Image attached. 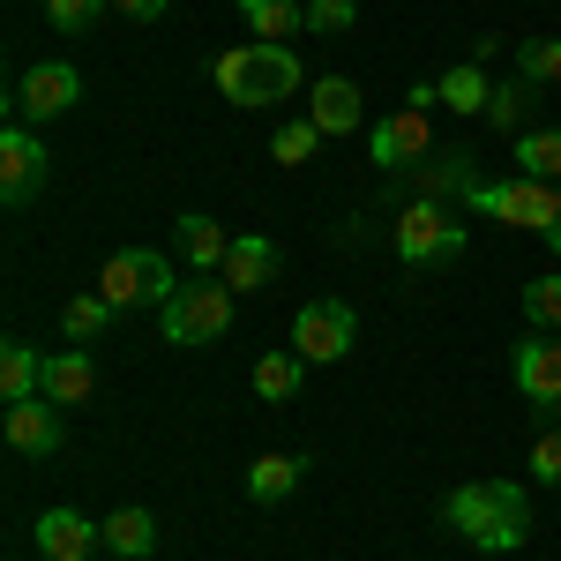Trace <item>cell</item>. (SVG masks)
<instances>
[{
	"mask_svg": "<svg viewBox=\"0 0 561 561\" xmlns=\"http://www.w3.org/2000/svg\"><path fill=\"white\" fill-rule=\"evenodd\" d=\"M465 210H486L502 217V225H524V232H547L561 217V187L554 180H479L472 195H465Z\"/></svg>",
	"mask_w": 561,
	"mask_h": 561,
	"instance_id": "277c9868",
	"label": "cell"
},
{
	"mask_svg": "<svg viewBox=\"0 0 561 561\" xmlns=\"http://www.w3.org/2000/svg\"><path fill=\"white\" fill-rule=\"evenodd\" d=\"M45 397H53V404H90V397H98V367H90L83 345L45 359Z\"/></svg>",
	"mask_w": 561,
	"mask_h": 561,
	"instance_id": "e0dca14e",
	"label": "cell"
},
{
	"mask_svg": "<svg viewBox=\"0 0 561 561\" xmlns=\"http://www.w3.org/2000/svg\"><path fill=\"white\" fill-rule=\"evenodd\" d=\"M300 479H307V465H300V457L270 449V457H255V465H248V494H255V502H285V494H293Z\"/></svg>",
	"mask_w": 561,
	"mask_h": 561,
	"instance_id": "603a6c76",
	"label": "cell"
},
{
	"mask_svg": "<svg viewBox=\"0 0 561 561\" xmlns=\"http://www.w3.org/2000/svg\"><path fill=\"white\" fill-rule=\"evenodd\" d=\"M359 8L352 0H307V31H352Z\"/></svg>",
	"mask_w": 561,
	"mask_h": 561,
	"instance_id": "d6a6232c",
	"label": "cell"
},
{
	"mask_svg": "<svg viewBox=\"0 0 561 561\" xmlns=\"http://www.w3.org/2000/svg\"><path fill=\"white\" fill-rule=\"evenodd\" d=\"M531 90H539V83H524V76H517V83H494V98H486V121H494L502 135H524V113H531Z\"/></svg>",
	"mask_w": 561,
	"mask_h": 561,
	"instance_id": "83f0119b",
	"label": "cell"
},
{
	"mask_svg": "<svg viewBox=\"0 0 561 561\" xmlns=\"http://www.w3.org/2000/svg\"><path fill=\"white\" fill-rule=\"evenodd\" d=\"M0 397H8V404L45 397V359L31 345H0Z\"/></svg>",
	"mask_w": 561,
	"mask_h": 561,
	"instance_id": "7402d4cb",
	"label": "cell"
},
{
	"mask_svg": "<svg viewBox=\"0 0 561 561\" xmlns=\"http://www.w3.org/2000/svg\"><path fill=\"white\" fill-rule=\"evenodd\" d=\"M517 76L524 83H561V38H524L517 45Z\"/></svg>",
	"mask_w": 561,
	"mask_h": 561,
	"instance_id": "f546056e",
	"label": "cell"
},
{
	"mask_svg": "<svg viewBox=\"0 0 561 561\" xmlns=\"http://www.w3.org/2000/svg\"><path fill=\"white\" fill-rule=\"evenodd\" d=\"M76 98H83V76H76L68 60H38V68L15 83V113H23V121H60Z\"/></svg>",
	"mask_w": 561,
	"mask_h": 561,
	"instance_id": "9c48e42d",
	"label": "cell"
},
{
	"mask_svg": "<svg viewBox=\"0 0 561 561\" xmlns=\"http://www.w3.org/2000/svg\"><path fill=\"white\" fill-rule=\"evenodd\" d=\"M404 180H412L420 195H434V203H442V195H472L479 187V173H472L465 150H427L420 165H404Z\"/></svg>",
	"mask_w": 561,
	"mask_h": 561,
	"instance_id": "2e32d148",
	"label": "cell"
},
{
	"mask_svg": "<svg viewBox=\"0 0 561 561\" xmlns=\"http://www.w3.org/2000/svg\"><path fill=\"white\" fill-rule=\"evenodd\" d=\"M98 293L113 300V314H121V307H165L180 285H173V270H165L158 248H121V255H105Z\"/></svg>",
	"mask_w": 561,
	"mask_h": 561,
	"instance_id": "5b68a950",
	"label": "cell"
},
{
	"mask_svg": "<svg viewBox=\"0 0 561 561\" xmlns=\"http://www.w3.org/2000/svg\"><path fill=\"white\" fill-rule=\"evenodd\" d=\"M524 322H531V330H561V270L524 277Z\"/></svg>",
	"mask_w": 561,
	"mask_h": 561,
	"instance_id": "4316f807",
	"label": "cell"
},
{
	"mask_svg": "<svg viewBox=\"0 0 561 561\" xmlns=\"http://www.w3.org/2000/svg\"><path fill=\"white\" fill-rule=\"evenodd\" d=\"M539 240H547V248H554V262H561V217L547 225V232H539Z\"/></svg>",
	"mask_w": 561,
	"mask_h": 561,
	"instance_id": "e575fe53",
	"label": "cell"
},
{
	"mask_svg": "<svg viewBox=\"0 0 561 561\" xmlns=\"http://www.w3.org/2000/svg\"><path fill=\"white\" fill-rule=\"evenodd\" d=\"M442 517L457 524L479 554H510V547L531 539V502H524L517 479H472V486H457L442 502Z\"/></svg>",
	"mask_w": 561,
	"mask_h": 561,
	"instance_id": "6da1fadb",
	"label": "cell"
},
{
	"mask_svg": "<svg viewBox=\"0 0 561 561\" xmlns=\"http://www.w3.org/2000/svg\"><path fill=\"white\" fill-rule=\"evenodd\" d=\"M217 90H225V105H285L293 90H300V53L293 45H232V53H217Z\"/></svg>",
	"mask_w": 561,
	"mask_h": 561,
	"instance_id": "7a4b0ae2",
	"label": "cell"
},
{
	"mask_svg": "<svg viewBox=\"0 0 561 561\" xmlns=\"http://www.w3.org/2000/svg\"><path fill=\"white\" fill-rule=\"evenodd\" d=\"M45 165H53V158H45V142L31 128L0 135V195H8V203H31L45 187Z\"/></svg>",
	"mask_w": 561,
	"mask_h": 561,
	"instance_id": "8fae6325",
	"label": "cell"
},
{
	"mask_svg": "<svg viewBox=\"0 0 561 561\" xmlns=\"http://www.w3.org/2000/svg\"><path fill=\"white\" fill-rule=\"evenodd\" d=\"M105 8H113V0H45V23H53L60 38H83V31H98Z\"/></svg>",
	"mask_w": 561,
	"mask_h": 561,
	"instance_id": "f1b7e54d",
	"label": "cell"
},
{
	"mask_svg": "<svg viewBox=\"0 0 561 561\" xmlns=\"http://www.w3.org/2000/svg\"><path fill=\"white\" fill-rule=\"evenodd\" d=\"M180 255L195 262V270H225V255H232V232H225L217 217L187 210V217H180Z\"/></svg>",
	"mask_w": 561,
	"mask_h": 561,
	"instance_id": "ffe728a7",
	"label": "cell"
},
{
	"mask_svg": "<svg viewBox=\"0 0 561 561\" xmlns=\"http://www.w3.org/2000/svg\"><path fill=\"white\" fill-rule=\"evenodd\" d=\"M531 479L561 486V427H539V442H531Z\"/></svg>",
	"mask_w": 561,
	"mask_h": 561,
	"instance_id": "1f68e13d",
	"label": "cell"
},
{
	"mask_svg": "<svg viewBox=\"0 0 561 561\" xmlns=\"http://www.w3.org/2000/svg\"><path fill=\"white\" fill-rule=\"evenodd\" d=\"M232 330V285H180L165 300V345H210Z\"/></svg>",
	"mask_w": 561,
	"mask_h": 561,
	"instance_id": "8992f818",
	"label": "cell"
},
{
	"mask_svg": "<svg viewBox=\"0 0 561 561\" xmlns=\"http://www.w3.org/2000/svg\"><path fill=\"white\" fill-rule=\"evenodd\" d=\"M307 98H314V105H307V121H314L322 135H352L359 121H367V98H359V83H345V76H322Z\"/></svg>",
	"mask_w": 561,
	"mask_h": 561,
	"instance_id": "5bb4252c",
	"label": "cell"
},
{
	"mask_svg": "<svg viewBox=\"0 0 561 561\" xmlns=\"http://www.w3.org/2000/svg\"><path fill=\"white\" fill-rule=\"evenodd\" d=\"M434 90H442V105H449V113H486V98H494V83L479 76V60H457Z\"/></svg>",
	"mask_w": 561,
	"mask_h": 561,
	"instance_id": "d4e9b609",
	"label": "cell"
},
{
	"mask_svg": "<svg viewBox=\"0 0 561 561\" xmlns=\"http://www.w3.org/2000/svg\"><path fill=\"white\" fill-rule=\"evenodd\" d=\"M90 547H98V524L83 510H45L38 517V554L45 561H90Z\"/></svg>",
	"mask_w": 561,
	"mask_h": 561,
	"instance_id": "9a60e30c",
	"label": "cell"
},
{
	"mask_svg": "<svg viewBox=\"0 0 561 561\" xmlns=\"http://www.w3.org/2000/svg\"><path fill=\"white\" fill-rule=\"evenodd\" d=\"M8 449H15V457H53V449H60V412H53V397L8 404Z\"/></svg>",
	"mask_w": 561,
	"mask_h": 561,
	"instance_id": "4fadbf2b",
	"label": "cell"
},
{
	"mask_svg": "<svg viewBox=\"0 0 561 561\" xmlns=\"http://www.w3.org/2000/svg\"><path fill=\"white\" fill-rule=\"evenodd\" d=\"M517 173L524 180H561V128H524L517 135Z\"/></svg>",
	"mask_w": 561,
	"mask_h": 561,
	"instance_id": "cb8c5ba5",
	"label": "cell"
},
{
	"mask_svg": "<svg viewBox=\"0 0 561 561\" xmlns=\"http://www.w3.org/2000/svg\"><path fill=\"white\" fill-rule=\"evenodd\" d=\"M389 240H397V255L412 262V270H434V262L465 255V217L449 210V203H434V195H412Z\"/></svg>",
	"mask_w": 561,
	"mask_h": 561,
	"instance_id": "3957f363",
	"label": "cell"
},
{
	"mask_svg": "<svg viewBox=\"0 0 561 561\" xmlns=\"http://www.w3.org/2000/svg\"><path fill=\"white\" fill-rule=\"evenodd\" d=\"M105 322H113V300H105V293H83V300L60 307V330H68V345H90Z\"/></svg>",
	"mask_w": 561,
	"mask_h": 561,
	"instance_id": "484cf974",
	"label": "cell"
},
{
	"mask_svg": "<svg viewBox=\"0 0 561 561\" xmlns=\"http://www.w3.org/2000/svg\"><path fill=\"white\" fill-rule=\"evenodd\" d=\"M277 270H285L277 240H262V232H232V255H225V285H232V293H270Z\"/></svg>",
	"mask_w": 561,
	"mask_h": 561,
	"instance_id": "7c38bea8",
	"label": "cell"
},
{
	"mask_svg": "<svg viewBox=\"0 0 561 561\" xmlns=\"http://www.w3.org/2000/svg\"><path fill=\"white\" fill-rule=\"evenodd\" d=\"M314 142H322L314 121H285V128L270 135V158H277V165H307V158H314Z\"/></svg>",
	"mask_w": 561,
	"mask_h": 561,
	"instance_id": "4dcf8cb0",
	"label": "cell"
},
{
	"mask_svg": "<svg viewBox=\"0 0 561 561\" xmlns=\"http://www.w3.org/2000/svg\"><path fill=\"white\" fill-rule=\"evenodd\" d=\"M98 539H105V554H121V561H150L158 517H150V510H113V517L98 524Z\"/></svg>",
	"mask_w": 561,
	"mask_h": 561,
	"instance_id": "ac0fdd59",
	"label": "cell"
},
{
	"mask_svg": "<svg viewBox=\"0 0 561 561\" xmlns=\"http://www.w3.org/2000/svg\"><path fill=\"white\" fill-rule=\"evenodd\" d=\"M367 150H375V165H389V173L420 165V158L434 150V135H427V105H404V113H389V121H375V135H367Z\"/></svg>",
	"mask_w": 561,
	"mask_h": 561,
	"instance_id": "30bf717a",
	"label": "cell"
},
{
	"mask_svg": "<svg viewBox=\"0 0 561 561\" xmlns=\"http://www.w3.org/2000/svg\"><path fill=\"white\" fill-rule=\"evenodd\" d=\"M352 337H359V314L345 300H307L293 314V352H300L307 367H322V359H345Z\"/></svg>",
	"mask_w": 561,
	"mask_h": 561,
	"instance_id": "ba28073f",
	"label": "cell"
},
{
	"mask_svg": "<svg viewBox=\"0 0 561 561\" xmlns=\"http://www.w3.org/2000/svg\"><path fill=\"white\" fill-rule=\"evenodd\" d=\"M510 375H517L524 404L539 412V427H554V412H561V345H554V330H531V337L510 352Z\"/></svg>",
	"mask_w": 561,
	"mask_h": 561,
	"instance_id": "52a82bcc",
	"label": "cell"
},
{
	"mask_svg": "<svg viewBox=\"0 0 561 561\" xmlns=\"http://www.w3.org/2000/svg\"><path fill=\"white\" fill-rule=\"evenodd\" d=\"M113 8H121L128 23H158V15H165V0H113Z\"/></svg>",
	"mask_w": 561,
	"mask_h": 561,
	"instance_id": "836d02e7",
	"label": "cell"
},
{
	"mask_svg": "<svg viewBox=\"0 0 561 561\" xmlns=\"http://www.w3.org/2000/svg\"><path fill=\"white\" fill-rule=\"evenodd\" d=\"M240 15H248V31L262 45H293L307 31V8L300 0H240Z\"/></svg>",
	"mask_w": 561,
	"mask_h": 561,
	"instance_id": "d6986e66",
	"label": "cell"
},
{
	"mask_svg": "<svg viewBox=\"0 0 561 561\" xmlns=\"http://www.w3.org/2000/svg\"><path fill=\"white\" fill-rule=\"evenodd\" d=\"M300 382H307L300 352H262V359H255V397H262V404H293Z\"/></svg>",
	"mask_w": 561,
	"mask_h": 561,
	"instance_id": "44dd1931",
	"label": "cell"
}]
</instances>
